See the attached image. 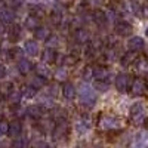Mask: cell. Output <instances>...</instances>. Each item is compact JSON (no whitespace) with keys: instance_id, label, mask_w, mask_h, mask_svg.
<instances>
[{"instance_id":"obj_1","label":"cell","mask_w":148,"mask_h":148,"mask_svg":"<svg viewBox=\"0 0 148 148\" xmlns=\"http://www.w3.org/2000/svg\"><path fill=\"white\" fill-rule=\"evenodd\" d=\"M77 96H79V102L83 107H86V108H92L96 104V101H98L95 90L88 84H82L80 86L79 90H77Z\"/></svg>"},{"instance_id":"obj_2","label":"cell","mask_w":148,"mask_h":148,"mask_svg":"<svg viewBox=\"0 0 148 148\" xmlns=\"http://www.w3.org/2000/svg\"><path fill=\"white\" fill-rule=\"evenodd\" d=\"M98 126L102 130H117L121 129L123 126V120L116 116H110V114H102L98 120Z\"/></svg>"},{"instance_id":"obj_3","label":"cell","mask_w":148,"mask_h":148,"mask_svg":"<svg viewBox=\"0 0 148 148\" xmlns=\"http://www.w3.org/2000/svg\"><path fill=\"white\" fill-rule=\"evenodd\" d=\"M70 135V121L65 119V120H59V121H55V127L52 130V138L53 141L56 142H61L68 138Z\"/></svg>"},{"instance_id":"obj_4","label":"cell","mask_w":148,"mask_h":148,"mask_svg":"<svg viewBox=\"0 0 148 148\" xmlns=\"http://www.w3.org/2000/svg\"><path fill=\"white\" fill-rule=\"evenodd\" d=\"M147 120V113H145V107L141 102L133 104L130 108V121L135 126H141L144 125Z\"/></svg>"},{"instance_id":"obj_5","label":"cell","mask_w":148,"mask_h":148,"mask_svg":"<svg viewBox=\"0 0 148 148\" xmlns=\"http://www.w3.org/2000/svg\"><path fill=\"white\" fill-rule=\"evenodd\" d=\"M130 83H132L130 76H129V74H125V73L117 74L116 79H114V86H116V89H117L120 93L127 92V89L130 88Z\"/></svg>"},{"instance_id":"obj_6","label":"cell","mask_w":148,"mask_h":148,"mask_svg":"<svg viewBox=\"0 0 148 148\" xmlns=\"http://www.w3.org/2000/svg\"><path fill=\"white\" fill-rule=\"evenodd\" d=\"M147 80H144L142 77H136V79H133L132 83H130V92L133 96H141L145 93L147 90Z\"/></svg>"},{"instance_id":"obj_7","label":"cell","mask_w":148,"mask_h":148,"mask_svg":"<svg viewBox=\"0 0 148 148\" xmlns=\"http://www.w3.org/2000/svg\"><path fill=\"white\" fill-rule=\"evenodd\" d=\"M73 37H74V42H76L77 45H86V43L90 42L92 34L86 28H83V27H77L76 30H74V33H73Z\"/></svg>"},{"instance_id":"obj_8","label":"cell","mask_w":148,"mask_h":148,"mask_svg":"<svg viewBox=\"0 0 148 148\" xmlns=\"http://www.w3.org/2000/svg\"><path fill=\"white\" fill-rule=\"evenodd\" d=\"M133 31V27H132V24L126 22V21H120V22H116V25H114V33L120 37H127L130 36Z\"/></svg>"},{"instance_id":"obj_9","label":"cell","mask_w":148,"mask_h":148,"mask_svg":"<svg viewBox=\"0 0 148 148\" xmlns=\"http://www.w3.org/2000/svg\"><path fill=\"white\" fill-rule=\"evenodd\" d=\"M15 10L10 8H2L0 9V22L3 25H12L15 21Z\"/></svg>"},{"instance_id":"obj_10","label":"cell","mask_w":148,"mask_h":148,"mask_svg":"<svg viewBox=\"0 0 148 148\" xmlns=\"http://www.w3.org/2000/svg\"><path fill=\"white\" fill-rule=\"evenodd\" d=\"M92 12V22H95L98 27H105L108 24V19H107V15H105V10H101V9H93L90 10Z\"/></svg>"},{"instance_id":"obj_11","label":"cell","mask_w":148,"mask_h":148,"mask_svg":"<svg viewBox=\"0 0 148 148\" xmlns=\"http://www.w3.org/2000/svg\"><path fill=\"white\" fill-rule=\"evenodd\" d=\"M144 46H145V43H144V39L142 37H139V36H133V37H130V39L127 40V47H129V51L130 52H141L142 49H144Z\"/></svg>"},{"instance_id":"obj_12","label":"cell","mask_w":148,"mask_h":148,"mask_svg":"<svg viewBox=\"0 0 148 148\" xmlns=\"http://www.w3.org/2000/svg\"><path fill=\"white\" fill-rule=\"evenodd\" d=\"M21 133H22V121L18 120V119L12 120L9 123V132H8V135H9L10 138L16 139V138L21 136Z\"/></svg>"},{"instance_id":"obj_13","label":"cell","mask_w":148,"mask_h":148,"mask_svg":"<svg viewBox=\"0 0 148 148\" xmlns=\"http://www.w3.org/2000/svg\"><path fill=\"white\" fill-rule=\"evenodd\" d=\"M6 36H8L9 42H12V43L21 40V37H22V28H21V25H16V24L10 25L9 30H6Z\"/></svg>"},{"instance_id":"obj_14","label":"cell","mask_w":148,"mask_h":148,"mask_svg":"<svg viewBox=\"0 0 148 148\" xmlns=\"http://www.w3.org/2000/svg\"><path fill=\"white\" fill-rule=\"evenodd\" d=\"M130 148H148V132H139L135 136Z\"/></svg>"},{"instance_id":"obj_15","label":"cell","mask_w":148,"mask_h":148,"mask_svg":"<svg viewBox=\"0 0 148 148\" xmlns=\"http://www.w3.org/2000/svg\"><path fill=\"white\" fill-rule=\"evenodd\" d=\"M62 95H64V98L67 101H73L74 98H76V95H77V89H76V86H74L71 82H65L64 84H62Z\"/></svg>"},{"instance_id":"obj_16","label":"cell","mask_w":148,"mask_h":148,"mask_svg":"<svg viewBox=\"0 0 148 148\" xmlns=\"http://www.w3.org/2000/svg\"><path fill=\"white\" fill-rule=\"evenodd\" d=\"M133 68L139 76H144V74H148V59L145 56H139L136 58V61L133 62Z\"/></svg>"},{"instance_id":"obj_17","label":"cell","mask_w":148,"mask_h":148,"mask_svg":"<svg viewBox=\"0 0 148 148\" xmlns=\"http://www.w3.org/2000/svg\"><path fill=\"white\" fill-rule=\"evenodd\" d=\"M58 55H59V53L55 51V49L46 47L45 51L42 52V62H43V64H53V62H56Z\"/></svg>"},{"instance_id":"obj_18","label":"cell","mask_w":148,"mask_h":148,"mask_svg":"<svg viewBox=\"0 0 148 148\" xmlns=\"http://www.w3.org/2000/svg\"><path fill=\"white\" fill-rule=\"evenodd\" d=\"M45 114V108L40 105V104H37V105H30L27 107V116L34 119V120H40Z\"/></svg>"},{"instance_id":"obj_19","label":"cell","mask_w":148,"mask_h":148,"mask_svg":"<svg viewBox=\"0 0 148 148\" xmlns=\"http://www.w3.org/2000/svg\"><path fill=\"white\" fill-rule=\"evenodd\" d=\"M58 62L62 65V67H73V65H76L77 64V61H79V58L77 56H74V55H71V53H65V55H58Z\"/></svg>"},{"instance_id":"obj_20","label":"cell","mask_w":148,"mask_h":148,"mask_svg":"<svg viewBox=\"0 0 148 148\" xmlns=\"http://www.w3.org/2000/svg\"><path fill=\"white\" fill-rule=\"evenodd\" d=\"M24 51H25V53L30 55V56H37L40 52L39 43L36 40H25V43H24Z\"/></svg>"},{"instance_id":"obj_21","label":"cell","mask_w":148,"mask_h":148,"mask_svg":"<svg viewBox=\"0 0 148 148\" xmlns=\"http://www.w3.org/2000/svg\"><path fill=\"white\" fill-rule=\"evenodd\" d=\"M110 77V70L102 67V65H98L93 67V80H101V82H107V79Z\"/></svg>"},{"instance_id":"obj_22","label":"cell","mask_w":148,"mask_h":148,"mask_svg":"<svg viewBox=\"0 0 148 148\" xmlns=\"http://www.w3.org/2000/svg\"><path fill=\"white\" fill-rule=\"evenodd\" d=\"M36 76H39V77H42V79H45V80H47V79H51V76H52V71H51V68H49L46 64H43V62H39V64H36Z\"/></svg>"},{"instance_id":"obj_23","label":"cell","mask_w":148,"mask_h":148,"mask_svg":"<svg viewBox=\"0 0 148 148\" xmlns=\"http://www.w3.org/2000/svg\"><path fill=\"white\" fill-rule=\"evenodd\" d=\"M51 36H52V34H51V30H49L47 27H43V25H40L39 28L34 31L36 40H40V42H47Z\"/></svg>"},{"instance_id":"obj_24","label":"cell","mask_w":148,"mask_h":148,"mask_svg":"<svg viewBox=\"0 0 148 148\" xmlns=\"http://www.w3.org/2000/svg\"><path fill=\"white\" fill-rule=\"evenodd\" d=\"M16 68H18L19 74H28V73L31 71L33 65H31V62H30V59L21 58V59L16 61Z\"/></svg>"},{"instance_id":"obj_25","label":"cell","mask_w":148,"mask_h":148,"mask_svg":"<svg viewBox=\"0 0 148 148\" xmlns=\"http://www.w3.org/2000/svg\"><path fill=\"white\" fill-rule=\"evenodd\" d=\"M24 27H25L27 30H30V31H36L40 27V19L33 16V15H28L25 18V22H24Z\"/></svg>"},{"instance_id":"obj_26","label":"cell","mask_w":148,"mask_h":148,"mask_svg":"<svg viewBox=\"0 0 148 148\" xmlns=\"http://www.w3.org/2000/svg\"><path fill=\"white\" fill-rule=\"evenodd\" d=\"M98 52H99V51H98L96 47H93V46H92L90 43H89V45H86L84 51H83V53H84V58H86V61H89V62H90V61H95V59L98 58V55H99Z\"/></svg>"},{"instance_id":"obj_27","label":"cell","mask_w":148,"mask_h":148,"mask_svg":"<svg viewBox=\"0 0 148 148\" xmlns=\"http://www.w3.org/2000/svg\"><path fill=\"white\" fill-rule=\"evenodd\" d=\"M136 53L135 52H126V53H123V56L120 58V62H121V65L123 67H130V65H133V62L136 61Z\"/></svg>"},{"instance_id":"obj_28","label":"cell","mask_w":148,"mask_h":148,"mask_svg":"<svg viewBox=\"0 0 148 148\" xmlns=\"http://www.w3.org/2000/svg\"><path fill=\"white\" fill-rule=\"evenodd\" d=\"M22 92L21 90H18V89H14L10 92V95L6 98L8 99V102L10 104V105H19L21 104V99H22Z\"/></svg>"},{"instance_id":"obj_29","label":"cell","mask_w":148,"mask_h":148,"mask_svg":"<svg viewBox=\"0 0 148 148\" xmlns=\"http://www.w3.org/2000/svg\"><path fill=\"white\" fill-rule=\"evenodd\" d=\"M9 113L14 116L15 119H18L19 120V117H22V116H27V108H24V107H21V104L19 105H10V108H9Z\"/></svg>"},{"instance_id":"obj_30","label":"cell","mask_w":148,"mask_h":148,"mask_svg":"<svg viewBox=\"0 0 148 148\" xmlns=\"http://www.w3.org/2000/svg\"><path fill=\"white\" fill-rule=\"evenodd\" d=\"M12 90H14V83L12 82H2L0 83V96H3L5 99L10 95Z\"/></svg>"},{"instance_id":"obj_31","label":"cell","mask_w":148,"mask_h":148,"mask_svg":"<svg viewBox=\"0 0 148 148\" xmlns=\"http://www.w3.org/2000/svg\"><path fill=\"white\" fill-rule=\"evenodd\" d=\"M45 84H46V80L42 79V77H39V76H33V77H30V80H28V86L34 88L36 90L45 88Z\"/></svg>"},{"instance_id":"obj_32","label":"cell","mask_w":148,"mask_h":148,"mask_svg":"<svg viewBox=\"0 0 148 148\" xmlns=\"http://www.w3.org/2000/svg\"><path fill=\"white\" fill-rule=\"evenodd\" d=\"M53 76H55V80L56 82H67V77H68V70L65 67H58L53 73Z\"/></svg>"},{"instance_id":"obj_33","label":"cell","mask_w":148,"mask_h":148,"mask_svg":"<svg viewBox=\"0 0 148 148\" xmlns=\"http://www.w3.org/2000/svg\"><path fill=\"white\" fill-rule=\"evenodd\" d=\"M30 15H33V16H36V18L42 19V18L46 16V9H45L43 5H36V6L31 8V14H30Z\"/></svg>"},{"instance_id":"obj_34","label":"cell","mask_w":148,"mask_h":148,"mask_svg":"<svg viewBox=\"0 0 148 148\" xmlns=\"http://www.w3.org/2000/svg\"><path fill=\"white\" fill-rule=\"evenodd\" d=\"M45 93L55 99V98L59 95V88H58V84H56V83H49V84L46 86V89H45Z\"/></svg>"},{"instance_id":"obj_35","label":"cell","mask_w":148,"mask_h":148,"mask_svg":"<svg viewBox=\"0 0 148 148\" xmlns=\"http://www.w3.org/2000/svg\"><path fill=\"white\" fill-rule=\"evenodd\" d=\"M82 77L86 82H92L93 80V67L92 65H86L82 71Z\"/></svg>"},{"instance_id":"obj_36","label":"cell","mask_w":148,"mask_h":148,"mask_svg":"<svg viewBox=\"0 0 148 148\" xmlns=\"http://www.w3.org/2000/svg\"><path fill=\"white\" fill-rule=\"evenodd\" d=\"M93 89H96L98 92H108L110 83L108 82H101V80H95L93 82Z\"/></svg>"},{"instance_id":"obj_37","label":"cell","mask_w":148,"mask_h":148,"mask_svg":"<svg viewBox=\"0 0 148 148\" xmlns=\"http://www.w3.org/2000/svg\"><path fill=\"white\" fill-rule=\"evenodd\" d=\"M6 56H8V59H21L22 56H21V49H18V47H12V49H8L6 51Z\"/></svg>"},{"instance_id":"obj_38","label":"cell","mask_w":148,"mask_h":148,"mask_svg":"<svg viewBox=\"0 0 148 148\" xmlns=\"http://www.w3.org/2000/svg\"><path fill=\"white\" fill-rule=\"evenodd\" d=\"M12 147L14 148H28V139L25 136H19V138L14 139Z\"/></svg>"},{"instance_id":"obj_39","label":"cell","mask_w":148,"mask_h":148,"mask_svg":"<svg viewBox=\"0 0 148 148\" xmlns=\"http://www.w3.org/2000/svg\"><path fill=\"white\" fill-rule=\"evenodd\" d=\"M21 92H22V95L25 96V98H34L37 95V90L34 88H31V86H28V84L24 86V88L21 89Z\"/></svg>"},{"instance_id":"obj_40","label":"cell","mask_w":148,"mask_h":148,"mask_svg":"<svg viewBox=\"0 0 148 148\" xmlns=\"http://www.w3.org/2000/svg\"><path fill=\"white\" fill-rule=\"evenodd\" d=\"M59 43H61V37H59V36H51V37H49V40L46 42L47 47H51V49L58 47Z\"/></svg>"},{"instance_id":"obj_41","label":"cell","mask_w":148,"mask_h":148,"mask_svg":"<svg viewBox=\"0 0 148 148\" xmlns=\"http://www.w3.org/2000/svg\"><path fill=\"white\" fill-rule=\"evenodd\" d=\"M74 126H76V132H77L79 135H84L86 132L89 130V127L84 125V121H83L82 119H80V120H79V121H77V123H76V125H74Z\"/></svg>"},{"instance_id":"obj_42","label":"cell","mask_w":148,"mask_h":148,"mask_svg":"<svg viewBox=\"0 0 148 148\" xmlns=\"http://www.w3.org/2000/svg\"><path fill=\"white\" fill-rule=\"evenodd\" d=\"M105 15H107L108 22H114L116 18H117V10L116 9H107L105 10Z\"/></svg>"},{"instance_id":"obj_43","label":"cell","mask_w":148,"mask_h":148,"mask_svg":"<svg viewBox=\"0 0 148 148\" xmlns=\"http://www.w3.org/2000/svg\"><path fill=\"white\" fill-rule=\"evenodd\" d=\"M9 132V123L6 120H0V135H8Z\"/></svg>"},{"instance_id":"obj_44","label":"cell","mask_w":148,"mask_h":148,"mask_svg":"<svg viewBox=\"0 0 148 148\" xmlns=\"http://www.w3.org/2000/svg\"><path fill=\"white\" fill-rule=\"evenodd\" d=\"M22 5L21 0H8V8L10 9H15V8H19Z\"/></svg>"},{"instance_id":"obj_45","label":"cell","mask_w":148,"mask_h":148,"mask_svg":"<svg viewBox=\"0 0 148 148\" xmlns=\"http://www.w3.org/2000/svg\"><path fill=\"white\" fill-rule=\"evenodd\" d=\"M102 2H104V0H84L86 5H88V6H93L95 9H96V6H99Z\"/></svg>"},{"instance_id":"obj_46","label":"cell","mask_w":148,"mask_h":148,"mask_svg":"<svg viewBox=\"0 0 148 148\" xmlns=\"http://www.w3.org/2000/svg\"><path fill=\"white\" fill-rule=\"evenodd\" d=\"M142 18L148 19V2H145L142 5Z\"/></svg>"},{"instance_id":"obj_47","label":"cell","mask_w":148,"mask_h":148,"mask_svg":"<svg viewBox=\"0 0 148 148\" xmlns=\"http://www.w3.org/2000/svg\"><path fill=\"white\" fill-rule=\"evenodd\" d=\"M36 148H52V147H51V144L46 142V141H40V142H37Z\"/></svg>"},{"instance_id":"obj_48","label":"cell","mask_w":148,"mask_h":148,"mask_svg":"<svg viewBox=\"0 0 148 148\" xmlns=\"http://www.w3.org/2000/svg\"><path fill=\"white\" fill-rule=\"evenodd\" d=\"M6 74H8V70L5 65H0V80H3L6 77Z\"/></svg>"},{"instance_id":"obj_49","label":"cell","mask_w":148,"mask_h":148,"mask_svg":"<svg viewBox=\"0 0 148 148\" xmlns=\"http://www.w3.org/2000/svg\"><path fill=\"white\" fill-rule=\"evenodd\" d=\"M3 34H6V30H5V25L0 22V36H3Z\"/></svg>"},{"instance_id":"obj_50","label":"cell","mask_w":148,"mask_h":148,"mask_svg":"<svg viewBox=\"0 0 148 148\" xmlns=\"http://www.w3.org/2000/svg\"><path fill=\"white\" fill-rule=\"evenodd\" d=\"M144 125H145V129H147V132H148V119L145 120V123H144Z\"/></svg>"},{"instance_id":"obj_51","label":"cell","mask_w":148,"mask_h":148,"mask_svg":"<svg viewBox=\"0 0 148 148\" xmlns=\"http://www.w3.org/2000/svg\"><path fill=\"white\" fill-rule=\"evenodd\" d=\"M145 34H147V37H148V28H147V31H145Z\"/></svg>"},{"instance_id":"obj_52","label":"cell","mask_w":148,"mask_h":148,"mask_svg":"<svg viewBox=\"0 0 148 148\" xmlns=\"http://www.w3.org/2000/svg\"><path fill=\"white\" fill-rule=\"evenodd\" d=\"M147 88H148V82H147Z\"/></svg>"},{"instance_id":"obj_53","label":"cell","mask_w":148,"mask_h":148,"mask_svg":"<svg viewBox=\"0 0 148 148\" xmlns=\"http://www.w3.org/2000/svg\"><path fill=\"white\" fill-rule=\"evenodd\" d=\"M33 2H37V0H33Z\"/></svg>"},{"instance_id":"obj_54","label":"cell","mask_w":148,"mask_h":148,"mask_svg":"<svg viewBox=\"0 0 148 148\" xmlns=\"http://www.w3.org/2000/svg\"><path fill=\"white\" fill-rule=\"evenodd\" d=\"M0 120H2V116H0Z\"/></svg>"},{"instance_id":"obj_55","label":"cell","mask_w":148,"mask_h":148,"mask_svg":"<svg viewBox=\"0 0 148 148\" xmlns=\"http://www.w3.org/2000/svg\"><path fill=\"white\" fill-rule=\"evenodd\" d=\"M2 2H3V0H2Z\"/></svg>"}]
</instances>
